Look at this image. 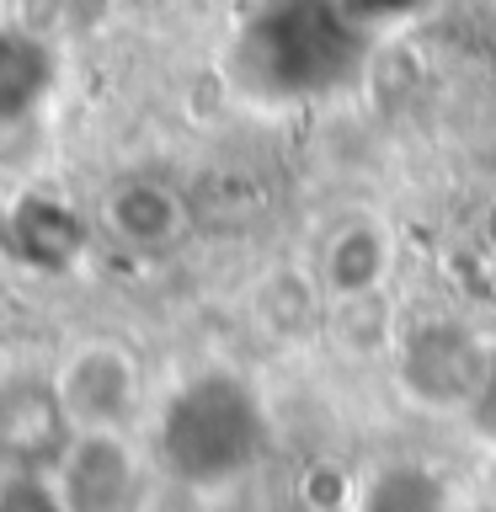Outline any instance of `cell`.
Here are the masks:
<instances>
[{"mask_svg": "<svg viewBox=\"0 0 496 512\" xmlns=\"http://www.w3.org/2000/svg\"><path fill=\"white\" fill-rule=\"evenodd\" d=\"M368 59V27L342 0H256L235 38L240 80L267 102L342 91Z\"/></svg>", "mask_w": 496, "mask_h": 512, "instance_id": "obj_1", "label": "cell"}, {"mask_svg": "<svg viewBox=\"0 0 496 512\" xmlns=\"http://www.w3.org/2000/svg\"><path fill=\"white\" fill-rule=\"evenodd\" d=\"M267 454V411L240 374H198L160 411V459L192 491H219Z\"/></svg>", "mask_w": 496, "mask_h": 512, "instance_id": "obj_2", "label": "cell"}, {"mask_svg": "<svg viewBox=\"0 0 496 512\" xmlns=\"http://www.w3.org/2000/svg\"><path fill=\"white\" fill-rule=\"evenodd\" d=\"M395 368H400V390L416 406L464 411L491 368V347L470 326H459V320H422V326H411L400 336Z\"/></svg>", "mask_w": 496, "mask_h": 512, "instance_id": "obj_3", "label": "cell"}, {"mask_svg": "<svg viewBox=\"0 0 496 512\" xmlns=\"http://www.w3.org/2000/svg\"><path fill=\"white\" fill-rule=\"evenodd\" d=\"M75 432L80 427L64 411L59 384H48V379L0 384V464L6 470H32V475L59 470Z\"/></svg>", "mask_w": 496, "mask_h": 512, "instance_id": "obj_4", "label": "cell"}, {"mask_svg": "<svg viewBox=\"0 0 496 512\" xmlns=\"http://www.w3.org/2000/svg\"><path fill=\"white\" fill-rule=\"evenodd\" d=\"M59 496L70 512H134L139 459L118 427H80L59 459Z\"/></svg>", "mask_w": 496, "mask_h": 512, "instance_id": "obj_5", "label": "cell"}, {"mask_svg": "<svg viewBox=\"0 0 496 512\" xmlns=\"http://www.w3.org/2000/svg\"><path fill=\"white\" fill-rule=\"evenodd\" d=\"M54 384H59V400L75 427H118L134 411L139 368L118 342H86L64 358Z\"/></svg>", "mask_w": 496, "mask_h": 512, "instance_id": "obj_6", "label": "cell"}, {"mask_svg": "<svg viewBox=\"0 0 496 512\" xmlns=\"http://www.w3.org/2000/svg\"><path fill=\"white\" fill-rule=\"evenodd\" d=\"M0 235H6V251L22 267L54 278V272H70L86 256L91 224L54 192H22L6 208V219H0Z\"/></svg>", "mask_w": 496, "mask_h": 512, "instance_id": "obj_7", "label": "cell"}, {"mask_svg": "<svg viewBox=\"0 0 496 512\" xmlns=\"http://www.w3.org/2000/svg\"><path fill=\"white\" fill-rule=\"evenodd\" d=\"M192 224V203L176 187L155 182V176H128V182L107 187L102 198V230L118 240L123 251H171Z\"/></svg>", "mask_w": 496, "mask_h": 512, "instance_id": "obj_8", "label": "cell"}, {"mask_svg": "<svg viewBox=\"0 0 496 512\" xmlns=\"http://www.w3.org/2000/svg\"><path fill=\"white\" fill-rule=\"evenodd\" d=\"M59 59L32 27H0V123H27L54 91Z\"/></svg>", "mask_w": 496, "mask_h": 512, "instance_id": "obj_9", "label": "cell"}, {"mask_svg": "<svg viewBox=\"0 0 496 512\" xmlns=\"http://www.w3.org/2000/svg\"><path fill=\"white\" fill-rule=\"evenodd\" d=\"M384 272H390V240L368 219L336 230L320 246V288L336 299H368L384 283Z\"/></svg>", "mask_w": 496, "mask_h": 512, "instance_id": "obj_10", "label": "cell"}, {"mask_svg": "<svg viewBox=\"0 0 496 512\" xmlns=\"http://www.w3.org/2000/svg\"><path fill=\"white\" fill-rule=\"evenodd\" d=\"M358 512H454L448 507L443 480L422 464H390L363 486Z\"/></svg>", "mask_w": 496, "mask_h": 512, "instance_id": "obj_11", "label": "cell"}, {"mask_svg": "<svg viewBox=\"0 0 496 512\" xmlns=\"http://www.w3.org/2000/svg\"><path fill=\"white\" fill-rule=\"evenodd\" d=\"M0 512H70L59 496V480L32 475V470H11L0 480Z\"/></svg>", "mask_w": 496, "mask_h": 512, "instance_id": "obj_12", "label": "cell"}, {"mask_svg": "<svg viewBox=\"0 0 496 512\" xmlns=\"http://www.w3.org/2000/svg\"><path fill=\"white\" fill-rule=\"evenodd\" d=\"M464 416H470V427L480 432V438L496 443V352H491V368H486V379H480L475 400L464 406Z\"/></svg>", "mask_w": 496, "mask_h": 512, "instance_id": "obj_13", "label": "cell"}, {"mask_svg": "<svg viewBox=\"0 0 496 512\" xmlns=\"http://www.w3.org/2000/svg\"><path fill=\"white\" fill-rule=\"evenodd\" d=\"M342 6L358 16V22H400V16H411V11H422L427 0H342Z\"/></svg>", "mask_w": 496, "mask_h": 512, "instance_id": "obj_14", "label": "cell"}]
</instances>
